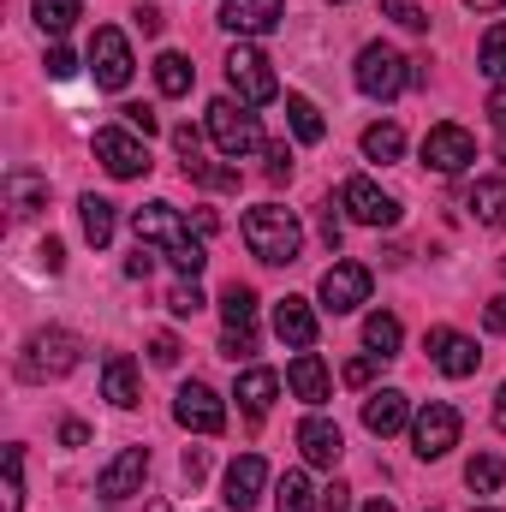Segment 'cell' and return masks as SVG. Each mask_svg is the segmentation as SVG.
<instances>
[{
  "label": "cell",
  "mask_w": 506,
  "mask_h": 512,
  "mask_svg": "<svg viewBox=\"0 0 506 512\" xmlns=\"http://www.w3.org/2000/svg\"><path fill=\"white\" fill-rule=\"evenodd\" d=\"M6 197H12V215H42L48 209V179L30 173V167H12L6 173Z\"/></svg>",
  "instance_id": "603a6c76"
},
{
  "label": "cell",
  "mask_w": 506,
  "mask_h": 512,
  "mask_svg": "<svg viewBox=\"0 0 506 512\" xmlns=\"http://www.w3.org/2000/svg\"><path fill=\"white\" fill-rule=\"evenodd\" d=\"M429 358H435V370H441V376H453V382L477 376V364H483L477 340H465L459 328H429Z\"/></svg>",
  "instance_id": "9a60e30c"
},
{
  "label": "cell",
  "mask_w": 506,
  "mask_h": 512,
  "mask_svg": "<svg viewBox=\"0 0 506 512\" xmlns=\"http://www.w3.org/2000/svg\"><path fill=\"white\" fill-rule=\"evenodd\" d=\"M60 441H66V447H84V441H90V429H84V423H66V429H60Z\"/></svg>",
  "instance_id": "f5cc1de1"
},
{
  "label": "cell",
  "mask_w": 506,
  "mask_h": 512,
  "mask_svg": "<svg viewBox=\"0 0 506 512\" xmlns=\"http://www.w3.org/2000/svg\"><path fill=\"white\" fill-rule=\"evenodd\" d=\"M209 137H215V149L227 155V161H239V155H251L262 149V126H256V114L245 102H209Z\"/></svg>",
  "instance_id": "8992f818"
},
{
  "label": "cell",
  "mask_w": 506,
  "mask_h": 512,
  "mask_svg": "<svg viewBox=\"0 0 506 512\" xmlns=\"http://www.w3.org/2000/svg\"><path fill=\"white\" fill-rule=\"evenodd\" d=\"M42 66H48V78H54V84H60V78H72V72H78V60H72V48H60V42H54V48H48V60H42Z\"/></svg>",
  "instance_id": "ab89813d"
},
{
  "label": "cell",
  "mask_w": 506,
  "mask_h": 512,
  "mask_svg": "<svg viewBox=\"0 0 506 512\" xmlns=\"http://www.w3.org/2000/svg\"><path fill=\"white\" fill-rule=\"evenodd\" d=\"M72 370H78V334H66V328H36L24 340V352H18L24 382H60Z\"/></svg>",
  "instance_id": "3957f363"
},
{
  "label": "cell",
  "mask_w": 506,
  "mask_h": 512,
  "mask_svg": "<svg viewBox=\"0 0 506 512\" xmlns=\"http://www.w3.org/2000/svg\"><path fill=\"white\" fill-rule=\"evenodd\" d=\"M286 120H292V131H298V143H322V108L310 102V96H286Z\"/></svg>",
  "instance_id": "4dcf8cb0"
},
{
  "label": "cell",
  "mask_w": 506,
  "mask_h": 512,
  "mask_svg": "<svg viewBox=\"0 0 506 512\" xmlns=\"http://www.w3.org/2000/svg\"><path fill=\"white\" fill-rule=\"evenodd\" d=\"M495 429H501V435H506V387H501V393H495Z\"/></svg>",
  "instance_id": "db71d44e"
},
{
  "label": "cell",
  "mask_w": 506,
  "mask_h": 512,
  "mask_svg": "<svg viewBox=\"0 0 506 512\" xmlns=\"http://www.w3.org/2000/svg\"><path fill=\"white\" fill-rule=\"evenodd\" d=\"M364 512H399V507H387V501H370V507H364Z\"/></svg>",
  "instance_id": "9f6ffc18"
},
{
  "label": "cell",
  "mask_w": 506,
  "mask_h": 512,
  "mask_svg": "<svg viewBox=\"0 0 506 512\" xmlns=\"http://www.w3.org/2000/svg\"><path fill=\"white\" fill-rule=\"evenodd\" d=\"M274 399H280V376H274V370H245V376H239V405H245L251 417H268Z\"/></svg>",
  "instance_id": "484cf974"
},
{
  "label": "cell",
  "mask_w": 506,
  "mask_h": 512,
  "mask_svg": "<svg viewBox=\"0 0 506 512\" xmlns=\"http://www.w3.org/2000/svg\"><path fill=\"white\" fill-rule=\"evenodd\" d=\"M405 423H411V405H405L399 387H381V393L364 399V429H370V435H399Z\"/></svg>",
  "instance_id": "ffe728a7"
},
{
  "label": "cell",
  "mask_w": 506,
  "mask_h": 512,
  "mask_svg": "<svg viewBox=\"0 0 506 512\" xmlns=\"http://www.w3.org/2000/svg\"><path fill=\"white\" fill-rule=\"evenodd\" d=\"M381 12H387L393 24H405V30H429V18H423L411 0H381Z\"/></svg>",
  "instance_id": "74e56055"
},
{
  "label": "cell",
  "mask_w": 506,
  "mask_h": 512,
  "mask_svg": "<svg viewBox=\"0 0 506 512\" xmlns=\"http://www.w3.org/2000/svg\"><path fill=\"white\" fill-rule=\"evenodd\" d=\"M131 233H137V245H155V251L167 256L185 280H197L203 274V245L191 239V227L179 221V209L173 203H143V209H131Z\"/></svg>",
  "instance_id": "6da1fadb"
},
{
  "label": "cell",
  "mask_w": 506,
  "mask_h": 512,
  "mask_svg": "<svg viewBox=\"0 0 506 512\" xmlns=\"http://www.w3.org/2000/svg\"><path fill=\"white\" fill-rule=\"evenodd\" d=\"M489 120H495V126L506 131V84L495 90V96H489Z\"/></svg>",
  "instance_id": "f907efd6"
},
{
  "label": "cell",
  "mask_w": 506,
  "mask_h": 512,
  "mask_svg": "<svg viewBox=\"0 0 506 512\" xmlns=\"http://www.w3.org/2000/svg\"><path fill=\"white\" fill-rule=\"evenodd\" d=\"M298 453H304V465L334 471V465H340V453H346L340 423H334V417H304V423H298Z\"/></svg>",
  "instance_id": "2e32d148"
},
{
  "label": "cell",
  "mask_w": 506,
  "mask_h": 512,
  "mask_svg": "<svg viewBox=\"0 0 506 512\" xmlns=\"http://www.w3.org/2000/svg\"><path fill=\"white\" fill-rule=\"evenodd\" d=\"M352 78H358V90H364L370 102H393V96H399V90H405L417 72H411V60H405L399 48L370 42V48L358 54V72H352Z\"/></svg>",
  "instance_id": "277c9868"
},
{
  "label": "cell",
  "mask_w": 506,
  "mask_h": 512,
  "mask_svg": "<svg viewBox=\"0 0 506 512\" xmlns=\"http://www.w3.org/2000/svg\"><path fill=\"white\" fill-rule=\"evenodd\" d=\"M149 358H155L161 370H173V364H179V340H173V334H155V340H149Z\"/></svg>",
  "instance_id": "ee69618b"
},
{
  "label": "cell",
  "mask_w": 506,
  "mask_h": 512,
  "mask_svg": "<svg viewBox=\"0 0 506 512\" xmlns=\"http://www.w3.org/2000/svg\"><path fill=\"white\" fill-rule=\"evenodd\" d=\"M102 399H108V405H120V411L137 405V364H131L126 352H114V358L102 364Z\"/></svg>",
  "instance_id": "cb8c5ba5"
},
{
  "label": "cell",
  "mask_w": 506,
  "mask_h": 512,
  "mask_svg": "<svg viewBox=\"0 0 506 512\" xmlns=\"http://www.w3.org/2000/svg\"><path fill=\"white\" fill-rule=\"evenodd\" d=\"M340 209H346L358 227H393V221H399V203L381 191L376 179H364V173H358V179H346V191H340Z\"/></svg>",
  "instance_id": "7c38bea8"
},
{
  "label": "cell",
  "mask_w": 506,
  "mask_h": 512,
  "mask_svg": "<svg viewBox=\"0 0 506 512\" xmlns=\"http://www.w3.org/2000/svg\"><path fill=\"white\" fill-rule=\"evenodd\" d=\"M465 6H471V12H501L506 0H465Z\"/></svg>",
  "instance_id": "11a10c76"
},
{
  "label": "cell",
  "mask_w": 506,
  "mask_h": 512,
  "mask_svg": "<svg viewBox=\"0 0 506 512\" xmlns=\"http://www.w3.org/2000/svg\"><path fill=\"white\" fill-rule=\"evenodd\" d=\"M137 30H143V36H155V30H161V12H155V6H143V12H137Z\"/></svg>",
  "instance_id": "816d5d0a"
},
{
  "label": "cell",
  "mask_w": 506,
  "mask_h": 512,
  "mask_svg": "<svg viewBox=\"0 0 506 512\" xmlns=\"http://www.w3.org/2000/svg\"><path fill=\"white\" fill-rule=\"evenodd\" d=\"M477 66H483L489 78H506V18L483 30V42H477Z\"/></svg>",
  "instance_id": "836d02e7"
},
{
  "label": "cell",
  "mask_w": 506,
  "mask_h": 512,
  "mask_svg": "<svg viewBox=\"0 0 506 512\" xmlns=\"http://www.w3.org/2000/svg\"><path fill=\"white\" fill-rule=\"evenodd\" d=\"M120 114H126V131H137V137H155V126H161V120H155V114H149L143 102H126Z\"/></svg>",
  "instance_id": "f35d334b"
},
{
  "label": "cell",
  "mask_w": 506,
  "mask_h": 512,
  "mask_svg": "<svg viewBox=\"0 0 506 512\" xmlns=\"http://www.w3.org/2000/svg\"><path fill=\"white\" fill-rule=\"evenodd\" d=\"M376 364H381L376 352H370V358H352V364H346V387H370L376 382Z\"/></svg>",
  "instance_id": "60d3db41"
},
{
  "label": "cell",
  "mask_w": 506,
  "mask_h": 512,
  "mask_svg": "<svg viewBox=\"0 0 506 512\" xmlns=\"http://www.w3.org/2000/svg\"><path fill=\"white\" fill-rule=\"evenodd\" d=\"M465 483H471L477 495H495V489L506 483V465L495 459V453H477V459L465 465Z\"/></svg>",
  "instance_id": "e575fe53"
},
{
  "label": "cell",
  "mask_w": 506,
  "mask_h": 512,
  "mask_svg": "<svg viewBox=\"0 0 506 512\" xmlns=\"http://www.w3.org/2000/svg\"><path fill=\"white\" fill-rule=\"evenodd\" d=\"M185 477H191V483L209 477V453H203V447H185Z\"/></svg>",
  "instance_id": "bcb514c9"
},
{
  "label": "cell",
  "mask_w": 506,
  "mask_h": 512,
  "mask_svg": "<svg viewBox=\"0 0 506 512\" xmlns=\"http://www.w3.org/2000/svg\"><path fill=\"white\" fill-rule=\"evenodd\" d=\"M411 447H417V459H447L459 447V411L447 399H429L411 417Z\"/></svg>",
  "instance_id": "52a82bcc"
},
{
  "label": "cell",
  "mask_w": 506,
  "mask_h": 512,
  "mask_svg": "<svg viewBox=\"0 0 506 512\" xmlns=\"http://www.w3.org/2000/svg\"><path fill=\"white\" fill-rule=\"evenodd\" d=\"M245 245H251L256 262L286 268V262H298V251H304V227H298L292 209H280V203H256L251 215H245Z\"/></svg>",
  "instance_id": "7a4b0ae2"
},
{
  "label": "cell",
  "mask_w": 506,
  "mask_h": 512,
  "mask_svg": "<svg viewBox=\"0 0 506 512\" xmlns=\"http://www.w3.org/2000/svg\"><path fill=\"white\" fill-rule=\"evenodd\" d=\"M268 179H274V185L292 179V149H286V143H268Z\"/></svg>",
  "instance_id": "b9f144b4"
},
{
  "label": "cell",
  "mask_w": 506,
  "mask_h": 512,
  "mask_svg": "<svg viewBox=\"0 0 506 512\" xmlns=\"http://www.w3.org/2000/svg\"><path fill=\"white\" fill-rule=\"evenodd\" d=\"M399 340H405L399 316H387V310H376V316L364 322V346H370L376 358H393V352H399Z\"/></svg>",
  "instance_id": "f546056e"
},
{
  "label": "cell",
  "mask_w": 506,
  "mask_h": 512,
  "mask_svg": "<svg viewBox=\"0 0 506 512\" xmlns=\"http://www.w3.org/2000/svg\"><path fill=\"white\" fill-rule=\"evenodd\" d=\"M221 322H227V334H256V292L251 286H227L221 292Z\"/></svg>",
  "instance_id": "d4e9b609"
},
{
  "label": "cell",
  "mask_w": 506,
  "mask_h": 512,
  "mask_svg": "<svg viewBox=\"0 0 506 512\" xmlns=\"http://www.w3.org/2000/svg\"><path fill=\"white\" fill-rule=\"evenodd\" d=\"M274 512H316V489H310L304 471H286L274 483Z\"/></svg>",
  "instance_id": "83f0119b"
},
{
  "label": "cell",
  "mask_w": 506,
  "mask_h": 512,
  "mask_svg": "<svg viewBox=\"0 0 506 512\" xmlns=\"http://www.w3.org/2000/svg\"><path fill=\"white\" fill-rule=\"evenodd\" d=\"M286 387H292L304 405H322V399H328V364H322L316 352H298V358L286 364Z\"/></svg>",
  "instance_id": "44dd1931"
},
{
  "label": "cell",
  "mask_w": 506,
  "mask_h": 512,
  "mask_svg": "<svg viewBox=\"0 0 506 512\" xmlns=\"http://www.w3.org/2000/svg\"><path fill=\"white\" fill-rule=\"evenodd\" d=\"M221 24L233 36H268L280 24V0H221Z\"/></svg>",
  "instance_id": "ac0fdd59"
},
{
  "label": "cell",
  "mask_w": 506,
  "mask_h": 512,
  "mask_svg": "<svg viewBox=\"0 0 506 512\" xmlns=\"http://www.w3.org/2000/svg\"><path fill=\"white\" fill-rule=\"evenodd\" d=\"M149 268H155V256H149V245H137V256L126 262V274L131 280H149Z\"/></svg>",
  "instance_id": "681fc988"
},
{
  "label": "cell",
  "mask_w": 506,
  "mask_h": 512,
  "mask_svg": "<svg viewBox=\"0 0 506 512\" xmlns=\"http://www.w3.org/2000/svg\"><path fill=\"white\" fill-rule=\"evenodd\" d=\"M173 417H179V429H191V435H221L227 429V405H221V393L203 382H185L173 393Z\"/></svg>",
  "instance_id": "9c48e42d"
},
{
  "label": "cell",
  "mask_w": 506,
  "mask_h": 512,
  "mask_svg": "<svg viewBox=\"0 0 506 512\" xmlns=\"http://www.w3.org/2000/svg\"><path fill=\"white\" fill-rule=\"evenodd\" d=\"M262 489H268V459L262 453H245V459H233L227 465V507L233 512H251L256 501H262Z\"/></svg>",
  "instance_id": "e0dca14e"
},
{
  "label": "cell",
  "mask_w": 506,
  "mask_h": 512,
  "mask_svg": "<svg viewBox=\"0 0 506 512\" xmlns=\"http://www.w3.org/2000/svg\"><path fill=\"white\" fill-rule=\"evenodd\" d=\"M0 512H24V453L6 447V495H0Z\"/></svg>",
  "instance_id": "d590c367"
},
{
  "label": "cell",
  "mask_w": 506,
  "mask_h": 512,
  "mask_svg": "<svg viewBox=\"0 0 506 512\" xmlns=\"http://www.w3.org/2000/svg\"><path fill=\"white\" fill-rule=\"evenodd\" d=\"M316 227H322V245H328V251H340V233H346V221L334 215V203H322V221H316Z\"/></svg>",
  "instance_id": "7bdbcfd3"
},
{
  "label": "cell",
  "mask_w": 506,
  "mask_h": 512,
  "mask_svg": "<svg viewBox=\"0 0 506 512\" xmlns=\"http://www.w3.org/2000/svg\"><path fill=\"white\" fill-rule=\"evenodd\" d=\"M167 310H173V316H197V310H203V292H197V280H179V286L167 292Z\"/></svg>",
  "instance_id": "8d00e7d4"
},
{
  "label": "cell",
  "mask_w": 506,
  "mask_h": 512,
  "mask_svg": "<svg viewBox=\"0 0 506 512\" xmlns=\"http://www.w3.org/2000/svg\"><path fill=\"white\" fill-rule=\"evenodd\" d=\"M227 84L239 90V102H245V108H262V102H274V96H280V78H274L268 54L251 48V42H233V54H227Z\"/></svg>",
  "instance_id": "5b68a950"
},
{
  "label": "cell",
  "mask_w": 506,
  "mask_h": 512,
  "mask_svg": "<svg viewBox=\"0 0 506 512\" xmlns=\"http://www.w3.org/2000/svg\"><path fill=\"white\" fill-rule=\"evenodd\" d=\"M483 322H489V334H506V292H501V298H489Z\"/></svg>",
  "instance_id": "c3c4849f"
},
{
  "label": "cell",
  "mask_w": 506,
  "mask_h": 512,
  "mask_svg": "<svg viewBox=\"0 0 506 512\" xmlns=\"http://www.w3.org/2000/svg\"><path fill=\"white\" fill-rule=\"evenodd\" d=\"M90 72H96V84H102V90H126V84H131L137 60H131V42L114 30V24H102V30L90 36Z\"/></svg>",
  "instance_id": "ba28073f"
},
{
  "label": "cell",
  "mask_w": 506,
  "mask_h": 512,
  "mask_svg": "<svg viewBox=\"0 0 506 512\" xmlns=\"http://www.w3.org/2000/svg\"><path fill=\"white\" fill-rule=\"evenodd\" d=\"M274 334L292 346V352H310L316 346V310L304 298H280L274 304Z\"/></svg>",
  "instance_id": "d6986e66"
},
{
  "label": "cell",
  "mask_w": 506,
  "mask_h": 512,
  "mask_svg": "<svg viewBox=\"0 0 506 512\" xmlns=\"http://www.w3.org/2000/svg\"><path fill=\"white\" fill-rule=\"evenodd\" d=\"M358 304H370V268H364V262H334V268L322 274V310L346 316V310H358Z\"/></svg>",
  "instance_id": "5bb4252c"
},
{
  "label": "cell",
  "mask_w": 506,
  "mask_h": 512,
  "mask_svg": "<svg viewBox=\"0 0 506 512\" xmlns=\"http://www.w3.org/2000/svg\"><path fill=\"white\" fill-rule=\"evenodd\" d=\"M42 268H48V274H60V268H66V251H60V239H42Z\"/></svg>",
  "instance_id": "7dc6e473"
},
{
  "label": "cell",
  "mask_w": 506,
  "mask_h": 512,
  "mask_svg": "<svg viewBox=\"0 0 506 512\" xmlns=\"http://www.w3.org/2000/svg\"><path fill=\"white\" fill-rule=\"evenodd\" d=\"M155 84H161V96H191L197 72H191L185 54H161V60H155Z\"/></svg>",
  "instance_id": "f1b7e54d"
},
{
  "label": "cell",
  "mask_w": 506,
  "mask_h": 512,
  "mask_svg": "<svg viewBox=\"0 0 506 512\" xmlns=\"http://www.w3.org/2000/svg\"><path fill=\"white\" fill-rule=\"evenodd\" d=\"M322 512H352V489L346 483H328L322 489Z\"/></svg>",
  "instance_id": "f6af8a7d"
},
{
  "label": "cell",
  "mask_w": 506,
  "mask_h": 512,
  "mask_svg": "<svg viewBox=\"0 0 506 512\" xmlns=\"http://www.w3.org/2000/svg\"><path fill=\"white\" fill-rule=\"evenodd\" d=\"M78 12H84V0H36V24L48 36H66L78 24Z\"/></svg>",
  "instance_id": "d6a6232c"
},
{
  "label": "cell",
  "mask_w": 506,
  "mask_h": 512,
  "mask_svg": "<svg viewBox=\"0 0 506 512\" xmlns=\"http://www.w3.org/2000/svg\"><path fill=\"white\" fill-rule=\"evenodd\" d=\"M477 161V137L465 126H429V137H423V167H435V173H465Z\"/></svg>",
  "instance_id": "8fae6325"
},
{
  "label": "cell",
  "mask_w": 506,
  "mask_h": 512,
  "mask_svg": "<svg viewBox=\"0 0 506 512\" xmlns=\"http://www.w3.org/2000/svg\"><path fill=\"white\" fill-rule=\"evenodd\" d=\"M364 155H370V161H399V155H405V131L393 126V120L370 126L364 131Z\"/></svg>",
  "instance_id": "1f68e13d"
},
{
  "label": "cell",
  "mask_w": 506,
  "mask_h": 512,
  "mask_svg": "<svg viewBox=\"0 0 506 512\" xmlns=\"http://www.w3.org/2000/svg\"><path fill=\"white\" fill-rule=\"evenodd\" d=\"M96 161L114 173V179H137V173H149V137H137V131H96Z\"/></svg>",
  "instance_id": "30bf717a"
},
{
  "label": "cell",
  "mask_w": 506,
  "mask_h": 512,
  "mask_svg": "<svg viewBox=\"0 0 506 512\" xmlns=\"http://www.w3.org/2000/svg\"><path fill=\"white\" fill-rule=\"evenodd\" d=\"M143 477H149V447H120L102 465L96 489H102V501H131V495H143Z\"/></svg>",
  "instance_id": "4fadbf2b"
},
{
  "label": "cell",
  "mask_w": 506,
  "mask_h": 512,
  "mask_svg": "<svg viewBox=\"0 0 506 512\" xmlns=\"http://www.w3.org/2000/svg\"><path fill=\"white\" fill-rule=\"evenodd\" d=\"M78 221H84V239H90L96 251L114 239V203H108V197H96V191L78 197Z\"/></svg>",
  "instance_id": "4316f807"
},
{
  "label": "cell",
  "mask_w": 506,
  "mask_h": 512,
  "mask_svg": "<svg viewBox=\"0 0 506 512\" xmlns=\"http://www.w3.org/2000/svg\"><path fill=\"white\" fill-rule=\"evenodd\" d=\"M477 512H495V507H477Z\"/></svg>",
  "instance_id": "6f0895ef"
},
{
  "label": "cell",
  "mask_w": 506,
  "mask_h": 512,
  "mask_svg": "<svg viewBox=\"0 0 506 512\" xmlns=\"http://www.w3.org/2000/svg\"><path fill=\"white\" fill-rule=\"evenodd\" d=\"M465 209H471V221L477 227H506V179H477L471 191H465Z\"/></svg>",
  "instance_id": "7402d4cb"
}]
</instances>
